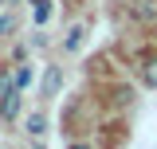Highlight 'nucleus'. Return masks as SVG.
<instances>
[{"mask_svg":"<svg viewBox=\"0 0 157 149\" xmlns=\"http://www.w3.org/2000/svg\"><path fill=\"white\" fill-rule=\"evenodd\" d=\"M28 130H32V133H43V114H32V122H28Z\"/></svg>","mask_w":157,"mask_h":149,"instance_id":"4","label":"nucleus"},{"mask_svg":"<svg viewBox=\"0 0 157 149\" xmlns=\"http://www.w3.org/2000/svg\"><path fill=\"white\" fill-rule=\"evenodd\" d=\"M71 149H90V145H71Z\"/></svg>","mask_w":157,"mask_h":149,"instance_id":"7","label":"nucleus"},{"mask_svg":"<svg viewBox=\"0 0 157 149\" xmlns=\"http://www.w3.org/2000/svg\"><path fill=\"white\" fill-rule=\"evenodd\" d=\"M141 74H145V82H149V86H157V55L145 59V71H141Z\"/></svg>","mask_w":157,"mask_h":149,"instance_id":"3","label":"nucleus"},{"mask_svg":"<svg viewBox=\"0 0 157 149\" xmlns=\"http://www.w3.org/2000/svg\"><path fill=\"white\" fill-rule=\"evenodd\" d=\"M0 98H4V106H0V114H4V118H12V114H16V90H12V86H8V82H4V86H0Z\"/></svg>","mask_w":157,"mask_h":149,"instance_id":"1","label":"nucleus"},{"mask_svg":"<svg viewBox=\"0 0 157 149\" xmlns=\"http://www.w3.org/2000/svg\"><path fill=\"white\" fill-rule=\"evenodd\" d=\"M36 20H47V0H36Z\"/></svg>","mask_w":157,"mask_h":149,"instance_id":"5","label":"nucleus"},{"mask_svg":"<svg viewBox=\"0 0 157 149\" xmlns=\"http://www.w3.org/2000/svg\"><path fill=\"white\" fill-rule=\"evenodd\" d=\"M0 32H12V16H0Z\"/></svg>","mask_w":157,"mask_h":149,"instance_id":"6","label":"nucleus"},{"mask_svg":"<svg viewBox=\"0 0 157 149\" xmlns=\"http://www.w3.org/2000/svg\"><path fill=\"white\" fill-rule=\"evenodd\" d=\"M59 82H63V74H59V67H47V78H43V94H55Z\"/></svg>","mask_w":157,"mask_h":149,"instance_id":"2","label":"nucleus"}]
</instances>
